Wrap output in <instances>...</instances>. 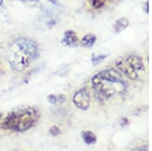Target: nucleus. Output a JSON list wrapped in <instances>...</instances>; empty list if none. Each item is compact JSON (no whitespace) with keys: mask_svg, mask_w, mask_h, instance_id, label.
I'll return each instance as SVG.
<instances>
[{"mask_svg":"<svg viewBox=\"0 0 152 151\" xmlns=\"http://www.w3.org/2000/svg\"><path fill=\"white\" fill-rule=\"evenodd\" d=\"M92 86L97 96L102 99L123 94L127 89L122 73L115 69H107L97 73L92 78Z\"/></svg>","mask_w":152,"mask_h":151,"instance_id":"obj_1","label":"nucleus"},{"mask_svg":"<svg viewBox=\"0 0 152 151\" xmlns=\"http://www.w3.org/2000/svg\"><path fill=\"white\" fill-rule=\"evenodd\" d=\"M38 53L37 45L26 39L13 41L7 50V60L14 70L23 71L33 62Z\"/></svg>","mask_w":152,"mask_h":151,"instance_id":"obj_2","label":"nucleus"},{"mask_svg":"<svg viewBox=\"0 0 152 151\" xmlns=\"http://www.w3.org/2000/svg\"><path fill=\"white\" fill-rule=\"evenodd\" d=\"M36 113L33 109H21L10 114L4 120L2 127L14 131H24L35 124Z\"/></svg>","mask_w":152,"mask_h":151,"instance_id":"obj_3","label":"nucleus"},{"mask_svg":"<svg viewBox=\"0 0 152 151\" xmlns=\"http://www.w3.org/2000/svg\"><path fill=\"white\" fill-rule=\"evenodd\" d=\"M116 66L118 68V71L121 72L122 74H124L125 76H127L129 79L131 80L139 79V73L132 67V65L126 60V58L123 57L119 58L116 61Z\"/></svg>","mask_w":152,"mask_h":151,"instance_id":"obj_4","label":"nucleus"},{"mask_svg":"<svg viewBox=\"0 0 152 151\" xmlns=\"http://www.w3.org/2000/svg\"><path fill=\"white\" fill-rule=\"evenodd\" d=\"M73 103L76 106V108L85 111L89 108L90 106V96L89 92L86 88L79 89L76 93L73 96Z\"/></svg>","mask_w":152,"mask_h":151,"instance_id":"obj_5","label":"nucleus"},{"mask_svg":"<svg viewBox=\"0 0 152 151\" xmlns=\"http://www.w3.org/2000/svg\"><path fill=\"white\" fill-rule=\"evenodd\" d=\"M126 60L128 61L130 64L132 65V67L138 73L144 72V63L141 57H139L137 55H131L126 57Z\"/></svg>","mask_w":152,"mask_h":151,"instance_id":"obj_6","label":"nucleus"},{"mask_svg":"<svg viewBox=\"0 0 152 151\" xmlns=\"http://www.w3.org/2000/svg\"><path fill=\"white\" fill-rule=\"evenodd\" d=\"M63 44L68 47H74L78 43V38L73 31H66L63 38Z\"/></svg>","mask_w":152,"mask_h":151,"instance_id":"obj_7","label":"nucleus"},{"mask_svg":"<svg viewBox=\"0 0 152 151\" xmlns=\"http://www.w3.org/2000/svg\"><path fill=\"white\" fill-rule=\"evenodd\" d=\"M129 26V19L126 18H119L114 24V31L117 34L122 33L124 30H126Z\"/></svg>","mask_w":152,"mask_h":151,"instance_id":"obj_8","label":"nucleus"},{"mask_svg":"<svg viewBox=\"0 0 152 151\" xmlns=\"http://www.w3.org/2000/svg\"><path fill=\"white\" fill-rule=\"evenodd\" d=\"M95 41H96L95 36L92 35V34H88V35L83 36V39L80 41V45L84 48H91L94 45Z\"/></svg>","mask_w":152,"mask_h":151,"instance_id":"obj_9","label":"nucleus"},{"mask_svg":"<svg viewBox=\"0 0 152 151\" xmlns=\"http://www.w3.org/2000/svg\"><path fill=\"white\" fill-rule=\"evenodd\" d=\"M82 138H83V141H84L86 144H94L95 143V141H96V137H95V135L94 133L91 132H84L82 133Z\"/></svg>","mask_w":152,"mask_h":151,"instance_id":"obj_10","label":"nucleus"},{"mask_svg":"<svg viewBox=\"0 0 152 151\" xmlns=\"http://www.w3.org/2000/svg\"><path fill=\"white\" fill-rule=\"evenodd\" d=\"M90 3L94 8L95 9H99V8H102L104 4V0H90Z\"/></svg>","mask_w":152,"mask_h":151,"instance_id":"obj_11","label":"nucleus"},{"mask_svg":"<svg viewBox=\"0 0 152 151\" xmlns=\"http://www.w3.org/2000/svg\"><path fill=\"white\" fill-rule=\"evenodd\" d=\"M105 57H107V56H105V55L94 56V57L91 58V62L94 63V65H96V64H99V63L100 62V61H102L104 59H105Z\"/></svg>","mask_w":152,"mask_h":151,"instance_id":"obj_12","label":"nucleus"},{"mask_svg":"<svg viewBox=\"0 0 152 151\" xmlns=\"http://www.w3.org/2000/svg\"><path fill=\"white\" fill-rule=\"evenodd\" d=\"M50 132H51V134H52V135L57 136L58 134L60 133V131H59V129L57 127H52V128L50 129Z\"/></svg>","mask_w":152,"mask_h":151,"instance_id":"obj_13","label":"nucleus"},{"mask_svg":"<svg viewBox=\"0 0 152 151\" xmlns=\"http://www.w3.org/2000/svg\"><path fill=\"white\" fill-rule=\"evenodd\" d=\"M65 101H66V97L64 94H60V96H57V103L62 104V103H64Z\"/></svg>","mask_w":152,"mask_h":151,"instance_id":"obj_14","label":"nucleus"},{"mask_svg":"<svg viewBox=\"0 0 152 151\" xmlns=\"http://www.w3.org/2000/svg\"><path fill=\"white\" fill-rule=\"evenodd\" d=\"M48 99H49V101H50V103H52V104L57 103V96H49Z\"/></svg>","mask_w":152,"mask_h":151,"instance_id":"obj_15","label":"nucleus"},{"mask_svg":"<svg viewBox=\"0 0 152 151\" xmlns=\"http://www.w3.org/2000/svg\"><path fill=\"white\" fill-rule=\"evenodd\" d=\"M134 151H148V148L146 146H142V147H139L137 149H135Z\"/></svg>","mask_w":152,"mask_h":151,"instance_id":"obj_16","label":"nucleus"},{"mask_svg":"<svg viewBox=\"0 0 152 151\" xmlns=\"http://www.w3.org/2000/svg\"><path fill=\"white\" fill-rule=\"evenodd\" d=\"M49 2H51V3H53V4H55V5H58V2L56 1V0H48Z\"/></svg>","mask_w":152,"mask_h":151,"instance_id":"obj_17","label":"nucleus"},{"mask_svg":"<svg viewBox=\"0 0 152 151\" xmlns=\"http://www.w3.org/2000/svg\"><path fill=\"white\" fill-rule=\"evenodd\" d=\"M1 4H2V0H0V6H1Z\"/></svg>","mask_w":152,"mask_h":151,"instance_id":"obj_18","label":"nucleus"}]
</instances>
